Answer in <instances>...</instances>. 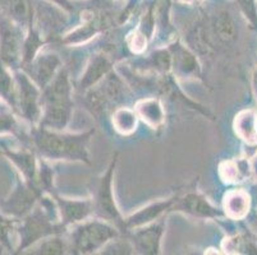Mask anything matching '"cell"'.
I'll list each match as a JSON object with an SVG mask.
<instances>
[{
	"instance_id": "obj_1",
	"label": "cell",
	"mask_w": 257,
	"mask_h": 255,
	"mask_svg": "<svg viewBox=\"0 0 257 255\" xmlns=\"http://www.w3.org/2000/svg\"><path fill=\"white\" fill-rule=\"evenodd\" d=\"M93 134V129L79 134H68L40 126L32 134V139L39 153L48 160L81 161L90 165L88 143Z\"/></svg>"
},
{
	"instance_id": "obj_2",
	"label": "cell",
	"mask_w": 257,
	"mask_h": 255,
	"mask_svg": "<svg viewBox=\"0 0 257 255\" xmlns=\"http://www.w3.org/2000/svg\"><path fill=\"white\" fill-rule=\"evenodd\" d=\"M41 102L44 105L41 126L53 130L64 129L73 111L72 84L65 68H60L53 81L44 88Z\"/></svg>"
},
{
	"instance_id": "obj_3",
	"label": "cell",
	"mask_w": 257,
	"mask_h": 255,
	"mask_svg": "<svg viewBox=\"0 0 257 255\" xmlns=\"http://www.w3.org/2000/svg\"><path fill=\"white\" fill-rule=\"evenodd\" d=\"M119 237V228L105 219H85L74 224L68 246L72 254H92L101 250L113 238Z\"/></svg>"
},
{
	"instance_id": "obj_4",
	"label": "cell",
	"mask_w": 257,
	"mask_h": 255,
	"mask_svg": "<svg viewBox=\"0 0 257 255\" xmlns=\"http://www.w3.org/2000/svg\"><path fill=\"white\" fill-rule=\"evenodd\" d=\"M127 96V88L120 77L111 70L101 82L86 91L85 104L87 109L92 112V115L101 118L107 114V111L124 102Z\"/></svg>"
},
{
	"instance_id": "obj_5",
	"label": "cell",
	"mask_w": 257,
	"mask_h": 255,
	"mask_svg": "<svg viewBox=\"0 0 257 255\" xmlns=\"http://www.w3.org/2000/svg\"><path fill=\"white\" fill-rule=\"evenodd\" d=\"M116 161H118V153L114 154L113 160L105 174L93 181V186L91 189L93 213H96L99 218L115 224L119 230H125L124 218L121 217L120 212L116 207L113 193V180Z\"/></svg>"
},
{
	"instance_id": "obj_6",
	"label": "cell",
	"mask_w": 257,
	"mask_h": 255,
	"mask_svg": "<svg viewBox=\"0 0 257 255\" xmlns=\"http://www.w3.org/2000/svg\"><path fill=\"white\" fill-rule=\"evenodd\" d=\"M50 209L44 210L43 208H34L27 214L20 228L21 244L18 251L21 252L31 245H36L40 240L51 235H62L65 230L63 223H57L50 218Z\"/></svg>"
},
{
	"instance_id": "obj_7",
	"label": "cell",
	"mask_w": 257,
	"mask_h": 255,
	"mask_svg": "<svg viewBox=\"0 0 257 255\" xmlns=\"http://www.w3.org/2000/svg\"><path fill=\"white\" fill-rule=\"evenodd\" d=\"M18 92V104L22 115L31 123L41 120V92L40 87L25 73H17L16 76Z\"/></svg>"
},
{
	"instance_id": "obj_8",
	"label": "cell",
	"mask_w": 257,
	"mask_h": 255,
	"mask_svg": "<svg viewBox=\"0 0 257 255\" xmlns=\"http://www.w3.org/2000/svg\"><path fill=\"white\" fill-rule=\"evenodd\" d=\"M133 230L135 231L131 235V241L135 246V250H137L140 254H160L161 238L164 236L165 231L164 217H160L155 222L133 228Z\"/></svg>"
},
{
	"instance_id": "obj_9",
	"label": "cell",
	"mask_w": 257,
	"mask_h": 255,
	"mask_svg": "<svg viewBox=\"0 0 257 255\" xmlns=\"http://www.w3.org/2000/svg\"><path fill=\"white\" fill-rule=\"evenodd\" d=\"M170 210H179L197 218H216L224 214L197 191H187L183 195H175Z\"/></svg>"
},
{
	"instance_id": "obj_10",
	"label": "cell",
	"mask_w": 257,
	"mask_h": 255,
	"mask_svg": "<svg viewBox=\"0 0 257 255\" xmlns=\"http://www.w3.org/2000/svg\"><path fill=\"white\" fill-rule=\"evenodd\" d=\"M29 64L27 73L30 78L39 86L40 90H44L60 70L62 60L57 54L41 53Z\"/></svg>"
},
{
	"instance_id": "obj_11",
	"label": "cell",
	"mask_w": 257,
	"mask_h": 255,
	"mask_svg": "<svg viewBox=\"0 0 257 255\" xmlns=\"http://www.w3.org/2000/svg\"><path fill=\"white\" fill-rule=\"evenodd\" d=\"M51 195L57 203L58 213L65 227L85 221L93 213L92 199H67L54 193Z\"/></svg>"
},
{
	"instance_id": "obj_12",
	"label": "cell",
	"mask_w": 257,
	"mask_h": 255,
	"mask_svg": "<svg viewBox=\"0 0 257 255\" xmlns=\"http://www.w3.org/2000/svg\"><path fill=\"white\" fill-rule=\"evenodd\" d=\"M41 189L31 185H18L12 193L11 198L3 204L7 213L15 217H23L29 214L35 203L41 196Z\"/></svg>"
},
{
	"instance_id": "obj_13",
	"label": "cell",
	"mask_w": 257,
	"mask_h": 255,
	"mask_svg": "<svg viewBox=\"0 0 257 255\" xmlns=\"http://www.w3.org/2000/svg\"><path fill=\"white\" fill-rule=\"evenodd\" d=\"M207 31L211 42L220 45H230L237 39V25L226 11L215 13L207 23Z\"/></svg>"
},
{
	"instance_id": "obj_14",
	"label": "cell",
	"mask_w": 257,
	"mask_h": 255,
	"mask_svg": "<svg viewBox=\"0 0 257 255\" xmlns=\"http://www.w3.org/2000/svg\"><path fill=\"white\" fill-rule=\"evenodd\" d=\"M22 54L18 32L11 21L0 20V60L15 67Z\"/></svg>"
},
{
	"instance_id": "obj_15",
	"label": "cell",
	"mask_w": 257,
	"mask_h": 255,
	"mask_svg": "<svg viewBox=\"0 0 257 255\" xmlns=\"http://www.w3.org/2000/svg\"><path fill=\"white\" fill-rule=\"evenodd\" d=\"M174 200L175 196H172L169 199L159 200V202L151 203V204L141 208L140 210L131 214L130 217L124 218L125 230H130V228L133 230V228L141 227V226H145V224L151 223V222L159 219L160 217H163V214L165 212L172 209V205L174 203Z\"/></svg>"
},
{
	"instance_id": "obj_16",
	"label": "cell",
	"mask_w": 257,
	"mask_h": 255,
	"mask_svg": "<svg viewBox=\"0 0 257 255\" xmlns=\"http://www.w3.org/2000/svg\"><path fill=\"white\" fill-rule=\"evenodd\" d=\"M111 70H113V64H111L107 56L102 55V54L93 55L90 62H88L82 77L79 79L78 90L88 91L90 88L95 87Z\"/></svg>"
},
{
	"instance_id": "obj_17",
	"label": "cell",
	"mask_w": 257,
	"mask_h": 255,
	"mask_svg": "<svg viewBox=\"0 0 257 255\" xmlns=\"http://www.w3.org/2000/svg\"><path fill=\"white\" fill-rule=\"evenodd\" d=\"M172 53V68L174 73L178 77H193L200 73V65L197 58L192 51L181 45L179 42H175L170 46Z\"/></svg>"
},
{
	"instance_id": "obj_18",
	"label": "cell",
	"mask_w": 257,
	"mask_h": 255,
	"mask_svg": "<svg viewBox=\"0 0 257 255\" xmlns=\"http://www.w3.org/2000/svg\"><path fill=\"white\" fill-rule=\"evenodd\" d=\"M137 115L150 128H159L165 120V111L158 98H145L136 105Z\"/></svg>"
},
{
	"instance_id": "obj_19",
	"label": "cell",
	"mask_w": 257,
	"mask_h": 255,
	"mask_svg": "<svg viewBox=\"0 0 257 255\" xmlns=\"http://www.w3.org/2000/svg\"><path fill=\"white\" fill-rule=\"evenodd\" d=\"M225 214L230 218L240 219L247 216L249 209V196L246 191L232 190L224 198Z\"/></svg>"
},
{
	"instance_id": "obj_20",
	"label": "cell",
	"mask_w": 257,
	"mask_h": 255,
	"mask_svg": "<svg viewBox=\"0 0 257 255\" xmlns=\"http://www.w3.org/2000/svg\"><path fill=\"white\" fill-rule=\"evenodd\" d=\"M235 133L242 138L246 143H257V118L252 110L242 111L235 116L234 120Z\"/></svg>"
},
{
	"instance_id": "obj_21",
	"label": "cell",
	"mask_w": 257,
	"mask_h": 255,
	"mask_svg": "<svg viewBox=\"0 0 257 255\" xmlns=\"http://www.w3.org/2000/svg\"><path fill=\"white\" fill-rule=\"evenodd\" d=\"M4 7L12 21L18 25L32 26L34 9L30 0H4Z\"/></svg>"
},
{
	"instance_id": "obj_22",
	"label": "cell",
	"mask_w": 257,
	"mask_h": 255,
	"mask_svg": "<svg viewBox=\"0 0 257 255\" xmlns=\"http://www.w3.org/2000/svg\"><path fill=\"white\" fill-rule=\"evenodd\" d=\"M6 154L22 171L29 184L37 186V167L34 154L30 152H6Z\"/></svg>"
},
{
	"instance_id": "obj_23",
	"label": "cell",
	"mask_w": 257,
	"mask_h": 255,
	"mask_svg": "<svg viewBox=\"0 0 257 255\" xmlns=\"http://www.w3.org/2000/svg\"><path fill=\"white\" fill-rule=\"evenodd\" d=\"M137 119H139V115L135 110H131L128 107H118L114 110L111 121L116 132L127 135L136 130Z\"/></svg>"
},
{
	"instance_id": "obj_24",
	"label": "cell",
	"mask_w": 257,
	"mask_h": 255,
	"mask_svg": "<svg viewBox=\"0 0 257 255\" xmlns=\"http://www.w3.org/2000/svg\"><path fill=\"white\" fill-rule=\"evenodd\" d=\"M69 250L68 240L60 237V235H51L40 240L32 249V254L44 255H62Z\"/></svg>"
},
{
	"instance_id": "obj_25",
	"label": "cell",
	"mask_w": 257,
	"mask_h": 255,
	"mask_svg": "<svg viewBox=\"0 0 257 255\" xmlns=\"http://www.w3.org/2000/svg\"><path fill=\"white\" fill-rule=\"evenodd\" d=\"M249 166L246 160L228 161L220 166V175L225 181H239L243 177L248 176Z\"/></svg>"
},
{
	"instance_id": "obj_26",
	"label": "cell",
	"mask_w": 257,
	"mask_h": 255,
	"mask_svg": "<svg viewBox=\"0 0 257 255\" xmlns=\"http://www.w3.org/2000/svg\"><path fill=\"white\" fill-rule=\"evenodd\" d=\"M0 96L3 97L4 101L8 102L13 107L18 104V92L15 86V82L12 79L11 74L7 72L6 68L2 65L0 62Z\"/></svg>"
},
{
	"instance_id": "obj_27",
	"label": "cell",
	"mask_w": 257,
	"mask_h": 255,
	"mask_svg": "<svg viewBox=\"0 0 257 255\" xmlns=\"http://www.w3.org/2000/svg\"><path fill=\"white\" fill-rule=\"evenodd\" d=\"M102 254H132L135 246L131 240L123 238H113L102 247Z\"/></svg>"
},
{
	"instance_id": "obj_28",
	"label": "cell",
	"mask_w": 257,
	"mask_h": 255,
	"mask_svg": "<svg viewBox=\"0 0 257 255\" xmlns=\"http://www.w3.org/2000/svg\"><path fill=\"white\" fill-rule=\"evenodd\" d=\"M147 41H149V39L142 32L136 31L133 32L130 39H128V46H130V49L133 53L140 54L146 49Z\"/></svg>"
},
{
	"instance_id": "obj_29",
	"label": "cell",
	"mask_w": 257,
	"mask_h": 255,
	"mask_svg": "<svg viewBox=\"0 0 257 255\" xmlns=\"http://www.w3.org/2000/svg\"><path fill=\"white\" fill-rule=\"evenodd\" d=\"M12 226H13L12 221L4 218V217L0 214V242L8 247H11L9 246V236L8 235H9V231L12 230Z\"/></svg>"
},
{
	"instance_id": "obj_30",
	"label": "cell",
	"mask_w": 257,
	"mask_h": 255,
	"mask_svg": "<svg viewBox=\"0 0 257 255\" xmlns=\"http://www.w3.org/2000/svg\"><path fill=\"white\" fill-rule=\"evenodd\" d=\"M15 126V120L9 115H0V133L12 132Z\"/></svg>"
},
{
	"instance_id": "obj_31",
	"label": "cell",
	"mask_w": 257,
	"mask_h": 255,
	"mask_svg": "<svg viewBox=\"0 0 257 255\" xmlns=\"http://www.w3.org/2000/svg\"><path fill=\"white\" fill-rule=\"evenodd\" d=\"M54 2H55V3L59 4V6H62L63 8H65V9H72V7L69 6L68 3H67V0H54Z\"/></svg>"
},
{
	"instance_id": "obj_32",
	"label": "cell",
	"mask_w": 257,
	"mask_h": 255,
	"mask_svg": "<svg viewBox=\"0 0 257 255\" xmlns=\"http://www.w3.org/2000/svg\"><path fill=\"white\" fill-rule=\"evenodd\" d=\"M253 87H254V92H256V96H257V70L253 77Z\"/></svg>"
}]
</instances>
